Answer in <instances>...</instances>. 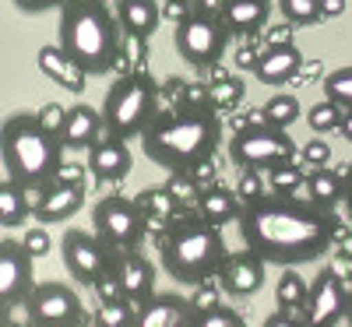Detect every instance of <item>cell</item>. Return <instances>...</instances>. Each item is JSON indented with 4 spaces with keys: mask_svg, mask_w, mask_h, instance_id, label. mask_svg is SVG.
<instances>
[{
    "mask_svg": "<svg viewBox=\"0 0 352 327\" xmlns=\"http://www.w3.org/2000/svg\"><path fill=\"white\" fill-rule=\"evenodd\" d=\"M240 240L261 260L278 267H300L320 260L338 240V215L314 204L310 197L264 194L243 204Z\"/></svg>",
    "mask_w": 352,
    "mask_h": 327,
    "instance_id": "obj_1",
    "label": "cell"
},
{
    "mask_svg": "<svg viewBox=\"0 0 352 327\" xmlns=\"http://www.w3.org/2000/svg\"><path fill=\"white\" fill-rule=\"evenodd\" d=\"M222 141V116L212 102H184L159 109L141 134V152L166 172H194L215 155Z\"/></svg>",
    "mask_w": 352,
    "mask_h": 327,
    "instance_id": "obj_2",
    "label": "cell"
},
{
    "mask_svg": "<svg viewBox=\"0 0 352 327\" xmlns=\"http://www.w3.org/2000/svg\"><path fill=\"white\" fill-rule=\"evenodd\" d=\"M120 18H113L102 0H67L56 21V43L88 78L113 74L124 60Z\"/></svg>",
    "mask_w": 352,
    "mask_h": 327,
    "instance_id": "obj_3",
    "label": "cell"
},
{
    "mask_svg": "<svg viewBox=\"0 0 352 327\" xmlns=\"http://www.w3.org/2000/svg\"><path fill=\"white\" fill-rule=\"evenodd\" d=\"M0 162L4 180L21 187H50L64 169V144L39 124L36 113H11L0 127Z\"/></svg>",
    "mask_w": 352,
    "mask_h": 327,
    "instance_id": "obj_4",
    "label": "cell"
},
{
    "mask_svg": "<svg viewBox=\"0 0 352 327\" xmlns=\"http://www.w3.org/2000/svg\"><path fill=\"white\" fill-rule=\"evenodd\" d=\"M159 257L173 282H184L194 289L219 278V267L226 264L229 250L219 225L204 222L201 215H184L166 225L159 240Z\"/></svg>",
    "mask_w": 352,
    "mask_h": 327,
    "instance_id": "obj_5",
    "label": "cell"
},
{
    "mask_svg": "<svg viewBox=\"0 0 352 327\" xmlns=\"http://www.w3.org/2000/svg\"><path fill=\"white\" fill-rule=\"evenodd\" d=\"M159 116V84L148 71H127L120 74L102 99V124L106 137H141L148 124Z\"/></svg>",
    "mask_w": 352,
    "mask_h": 327,
    "instance_id": "obj_6",
    "label": "cell"
},
{
    "mask_svg": "<svg viewBox=\"0 0 352 327\" xmlns=\"http://www.w3.org/2000/svg\"><path fill=\"white\" fill-rule=\"evenodd\" d=\"M296 159H300V152H296V144H292L289 131L264 124L261 116L232 131L229 162L240 166V169H257V172L264 169V172H272V169L289 166V162H296Z\"/></svg>",
    "mask_w": 352,
    "mask_h": 327,
    "instance_id": "obj_7",
    "label": "cell"
},
{
    "mask_svg": "<svg viewBox=\"0 0 352 327\" xmlns=\"http://www.w3.org/2000/svg\"><path fill=\"white\" fill-rule=\"evenodd\" d=\"M229 25L222 21L219 11H208V8H194L180 25L173 28V49L184 56L190 67H197L201 74L219 67V60L229 49Z\"/></svg>",
    "mask_w": 352,
    "mask_h": 327,
    "instance_id": "obj_8",
    "label": "cell"
},
{
    "mask_svg": "<svg viewBox=\"0 0 352 327\" xmlns=\"http://www.w3.org/2000/svg\"><path fill=\"white\" fill-rule=\"evenodd\" d=\"M148 215L141 212L138 197L106 194L92 204V229L116 250H141L144 236H148Z\"/></svg>",
    "mask_w": 352,
    "mask_h": 327,
    "instance_id": "obj_9",
    "label": "cell"
},
{
    "mask_svg": "<svg viewBox=\"0 0 352 327\" xmlns=\"http://www.w3.org/2000/svg\"><path fill=\"white\" fill-rule=\"evenodd\" d=\"M116 257H120V250L109 247L102 236L92 229V232H85V229H64L60 236V260H64V271L92 289L102 275H109L113 267H116Z\"/></svg>",
    "mask_w": 352,
    "mask_h": 327,
    "instance_id": "obj_10",
    "label": "cell"
},
{
    "mask_svg": "<svg viewBox=\"0 0 352 327\" xmlns=\"http://www.w3.org/2000/svg\"><path fill=\"white\" fill-rule=\"evenodd\" d=\"M25 320L32 327H78L85 324V306L78 292L64 282H39L25 295Z\"/></svg>",
    "mask_w": 352,
    "mask_h": 327,
    "instance_id": "obj_11",
    "label": "cell"
},
{
    "mask_svg": "<svg viewBox=\"0 0 352 327\" xmlns=\"http://www.w3.org/2000/svg\"><path fill=\"white\" fill-rule=\"evenodd\" d=\"M345 313H349L345 278L338 275V267H320L317 278H310V292L300 317L307 320V327H338Z\"/></svg>",
    "mask_w": 352,
    "mask_h": 327,
    "instance_id": "obj_12",
    "label": "cell"
},
{
    "mask_svg": "<svg viewBox=\"0 0 352 327\" xmlns=\"http://www.w3.org/2000/svg\"><path fill=\"white\" fill-rule=\"evenodd\" d=\"M32 253L18 240H0V306H18L36 289L32 282Z\"/></svg>",
    "mask_w": 352,
    "mask_h": 327,
    "instance_id": "obj_13",
    "label": "cell"
},
{
    "mask_svg": "<svg viewBox=\"0 0 352 327\" xmlns=\"http://www.w3.org/2000/svg\"><path fill=\"white\" fill-rule=\"evenodd\" d=\"M264 267H268V260H261L254 250L243 247V253H229L226 264L219 267V289L226 295H232V300H247V295L261 292L264 285Z\"/></svg>",
    "mask_w": 352,
    "mask_h": 327,
    "instance_id": "obj_14",
    "label": "cell"
},
{
    "mask_svg": "<svg viewBox=\"0 0 352 327\" xmlns=\"http://www.w3.org/2000/svg\"><path fill=\"white\" fill-rule=\"evenodd\" d=\"M303 64L307 56L300 53L296 43H282V46H264L261 60L254 67V78L261 84H303Z\"/></svg>",
    "mask_w": 352,
    "mask_h": 327,
    "instance_id": "obj_15",
    "label": "cell"
},
{
    "mask_svg": "<svg viewBox=\"0 0 352 327\" xmlns=\"http://www.w3.org/2000/svg\"><path fill=\"white\" fill-rule=\"evenodd\" d=\"M194 303L190 295H176V292H155L152 300H144L138 306L134 327H194Z\"/></svg>",
    "mask_w": 352,
    "mask_h": 327,
    "instance_id": "obj_16",
    "label": "cell"
},
{
    "mask_svg": "<svg viewBox=\"0 0 352 327\" xmlns=\"http://www.w3.org/2000/svg\"><path fill=\"white\" fill-rule=\"evenodd\" d=\"M134 169V155L127 141L120 137H102L99 144L88 148V172L96 176L99 183H124Z\"/></svg>",
    "mask_w": 352,
    "mask_h": 327,
    "instance_id": "obj_17",
    "label": "cell"
},
{
    "mask_svg": "<svg viewBox=\"0 0 352 327\" xmlns=\"http://www.w3.org/2000/svg\"><path fill=\"white\" fill-rule=\"evenodd\" d=\"M106 134V124H102V109H92L88 102H74L67 109V120H64V131H60V144L67 152H88L92 144H99Z\"/></svg>",
    "mask_w": 352,
    "mask_h": 327,
    "instance_id": "obj_18",
    "label": "cell"
},
{
    "mask_svg": "<svg viewBox=\"0 0 352 327\" xmlns=\"http://www.w3.org/2000/svg\"><path fill=\"white\" fill-rule=\"evenodd\" d=\"M116 278L124 285V295L138 306L155 295V267L141 250H120V257H116Z\"/></svg>",
    "mask_w": 352,
    "mask_h": 327,
    "instance_id": "obj_19",
    "label": "cell"
},
{
    "mask_svg": "<svg viewBox=\"0 0 352 327\" xmlns=\"http://www.w3.org/2000/svg\"><path fill=\"white\" fill-rule=\"evenodd\" d=\"M85 207V183H64V180H53L36 207V222L43 225H56V222H67L74 218Z\"/></svg>",
    "mask_w": 352,
    "mask_h": 327,
    "instance_id": "obj_20",
    "label": "cell"
},
{
    "mask_svg": "<svg viewBox=\"0 0 352 327\" xmlns=\"http://www.w3.org/2000/svg\"><path fill=\"white\" fill-rule=\"evenodd\" d=\"M219 14L232 36H261L272 18V0H219Z\"/></svg>",
    "mask_w": 352,
    "mask_h": 327,
    "instance_id": "obj_21",
    "label": "cell"
},
{
    "mask_svg": "<svg viewBox=\"0 0 352 327\" xmlns=\"http://www.w3.org/2000/svg\"><path fill=\"white\" fill-rule=\"evenodd\" d=\"M194 212L204 218V222H212V225H229V222H240L243 215V201L236 190H229V187H204L197 204H194Z\"/></svg>",
    "mask_w": 352,
    "mask_h": 327,
    "instance_id": "obj_22",
    "label": "cell"
},
{
    "mask_svg": "<svg viewBox=\"0 0 352 327\" xmlns=\"http://www.w3.org/2000/svg\"><path fill=\"white\" fill-rule=\"evenodd\" d=\"M116 18L127 36L152 39L155 28L162 25V8L159 0H116Z\"/></svg>",
    "mask_w": 352,
    "mask_h": 327,
    "instance_id": "obj_23",
    "label": "cell"
},
{
    "mask_svg": "<svg viewBox=\"0 0 352 327\" xmlns=\"http://www.w3.org/2000/svg\"><path fill=\"white\" fill-rule=\"evenodd\" d=\"M36 64H39V71H43L50 81L64 84L67 92H81L85 81H88V74H85L78 64H71V56L60 49V43H53V46H39Z\"/></svg>",
    "mask_w": 352,
    "mask_h": 327,
    "instance_id": "obj_24",
    "label": "cell"
},
{
    "mask_svg": "<svg viewBox=\"0 0 352 327\" xmlns=\"http://www.w3.org/2000/svg\"><path fill=\"white\" fill-rule=\"evenodd\" d=\"M307 197L320 207H331L345 201V172H331V169H310L307 176Z\"/></svg>",
    "mask_w": 352,
    "mask_h": 327,
    "instance_id": "obj_25",
    "label": "cell"
},
{
    "mask_svg": "<svg viewBox=\"0 0 352 327\" xmlns=\"http://www.w3.org/2000/svg\"><path fill=\"white\" fill-rule=\"evenodd\" d=\"M138 204H141V212L148 215L152 225H169V222H176V218H180V207H184L180 201L169 194L166 183H162V187H144V190L138 194Z\"/></svg>",
    "mask_w": 352,
    "mask_h": 327,
    "instance_id": "obj_26",
    "label": "cell"
},
{
    "mask_svg": "<svg viewBox=\"0 0 352 327\" xmlns=\"http://www.w3.org/2000/svg\"><path fill=\"white\" fill-rule=\"evenodd\" d=\"M28 215H32V207H28L25 187L14 183V180H4V183H0V225L14 229V225H21Z\"/></svg>",
    "mask_w": 352,
    "mask_h": 327,
    "instance_id": "obj_27",
    "label": "cell"
},
{
    "mask_svg": "<svg viewBox=\"0 0 352 327\" xmlns=\"http://www.w3.org/2000/svg\"><path fill=\"white\" fill-rule=\"evenodd\" d=\"M307 292H310V282L296 275V267H282V275L275 282V303H278V310H292V313L303 310Z\"/></svg>",
    "mask_w": 352,
    "mask_h": 327,
    "instance_id": "obj_28",
    "label": "cell"
},
{
    "mask_svg": "<svg viewBox=\"0 0 352 327\" xmlns=\"http://www.w3.org/2000/svg\"><path fill=\"white\" fill-rule=\"evenodd\" d=\"M257 113H261V120H264V124H272V127H282V131H289L292 124L300 120L303 106H300V99L292 95V92H278V95H272L268 102H264Z\"/></svg>",
    "mask_w": 352,
    "mask_h": 327,
    "instance_id": "obj_29",
    "label": "cell"
},
{
    "mask_svg": "<svg viewBox=\"0 0 352 327\" xmlns=\"http://www.w3.org/2000/svg\"><path fill=\"white\" fill-rule=\"evenodd\" d=\"M208 102H212L219 113L240 106V102H243V81L232 78V74H219V78L208 84Z\"/></svg>",
    "mask_w": 352,
    "mask_h": 327,
    "instance_id": "obj_30",
    "label": "cell"
},
{
    "mask_svg": "<svg viewBox=\"0 0 352 327\" xmlns=\"http://www.w3.org/2000/svg\"><path fill=\"white\" fill-rule=\"evenodd\" d=\"M138 320V303H131L127 295L116 303H99L96 310V327H134Z\"/></svg>",
    "mask_w": 352,
    "mask_h": 327,
    "instance_id": "obj_31",
    "label": "cell"
},
{
    "mask_svg": "<svg viewBox=\"0 0 352 327\" xmlns=\"http://www.w3.org/2000/svg\"><path fill=\"white\" fill-rule=\"evenodd\" d=\"M300 187H307V172L296 166V162H289V166H278L268 172V190L272 194H282V197H296Z\"/></svg>",
    "mask_w": 352,
    "mask_h": 327,
    "instance_id": "obj_32",
    "label": "cell"
},
{
    "mask_svg": "<svg viewBox=\"0 0 352 327\" xmlns=\"http://www.w3.org/2000/svg\"><path fill=\"white\" fill-rule=\"evenodd\" d=\"M342 116H345L342 106H335L331 99H320V102H314L307 109V124H310L314 134H328V131H338L342 127Z\"/></svg>",
    "mask_w": 352,
    "mask_h": 327,
    "instance_id": "obj_33",
    "label": "cell"
},
{
    "mask_svg": "<svg viewBox=\"0 0 352 327\" xmlns=\"http://www.w3.org/2000/svg\"><path fill=\"white\" fill-rule=\"evenodd\" d=\"M278 11L289 25H300V28L317 25L320 18H324L320 14V0H278Z\"/></svg>",
    "mask_w": 352,
    "mask_h": 327,
    "instance_id": "obj_34",
    "label": "cell"
},
{
    "mask_svg": "<svg viewBox=\"0 0 352 327\" xmlns=\"http://www.w3.org/2000/svg\"><path fill=\"white\" fill-rule=\"evenodd\" d=\"M324 99L342 109H352V67H338L324 78Z\"/></svg>",
    "mask_w": 352,
    "mask_h": 327,
    "instance_id": "obj_35",
    "label": "cell"
},
{
    "mask_svg": "<svg viewBox=\"0 0 352 327\" xmlns=\"http://www.w3.org/2000/svg\"><path fill=\"white\" fill-rule=\"evenodd\" d=\"M194 327H247V317H243L240 310L219 303V306H212V310H197Z\"/></svg>",
    "mask_w": 352,
    "mask_h": 327,
    "instance_id": "obj_36",
    "label": "cell"
},
{
    "mask_svg": "<svg viewBox=\"0 0 352 327\" xmlns=\"http://www.w3.org/2000/svg\"><path fill=\"white\" fill-rule=\"evenodd\" d=\"M166 187L180 204H197V197H201V180H194L190 172H169Z\"/></svg>",
    "mask_w": 352,
    "mask_h": 327,
    "instance_id": "obj_37",
    "label": "cell"
},
{
    "mask_svg": "<svg viewBox=\"0 0 352 327\" xmlns=\"http://www.w3.org/2000/svg\"><path fill=\"white\" fill-rule=\"evenodd\" d=\"M232 190L240 194V201H243V204H250V201H257V197H264V194H272V190H268V183L261 180V172H257V169H243Z\"/></svg>",
    "mask_w": 352,
    "mask_h": 327,
    "instance_id": "obj_38",
    "label": "cell"
},
{
    "mask_svg": "<svg viewBox=\"0 0 352 327\" xmlns=\"http://www.w3.org/2000/svg\"><path fill=\"white\" fill-rule=\"evenodd\" d=\"M300 159H303L307 169H324V166L331 162V144H328V141H320V137H314V141L303 144Z\"/></svg>",
    "mask_w": 352,
    "mask_h": 327,
    "instance_id": "obj_39",
    "label": "cell"
},
{
    "mask_svg": "<svg viewBox=\"0 0 352 327\" xmlns=\"http://www.w3.org/2000/svg\"><path fill=\"white\" fill-rule=\"evenodd\" d=\"M21 243H25V250L32 253V257H46V253L53 250V240H50V232L43 229V222L28 229V232L21 236Z\"/></svg>",
    "mask_w": 352,
    "mask_h": 327,
    "instance_id": "obj_40",
    "label": "cell"
},
{
    "mask_svg": "<svg viewBox=\"0 0 352 327\" xmlns=\"http://www.w3.org/2000/svg\"><path fill=\"white\" fill-rule=\"evenodd\" d=\"M144 56H148V39L141 36H127L124 32V60L131 64V71H144Z\"/></svg>",
    "mask_w": 352,
    "mask_h": 327,
    "instance_id": "obj_41",
    "label": "cell"
},
{
    "mask_svg": "<svg viewBox=\"0 0 352 327\" xmlns=\"http://www.w3.org/2000/svg\"><path fill=\"white\" fill-rule=\"evenodd\" d=\"M92 292L99 295V303H116V300H124V285H120V278H116V267L92 285Z\"/></svg>",
    "mask_w": 352,
    "mask_h": 327,
    "instance_id": "obj_42",
    "label": "cell"
},
{
    "mask_svg": "<svg viewBox=\"0 0 352 327\" xmlns=\"http://www.w3.org/2000/svg\"><path fill=\"white\" fill-rule=\"evenodd\" d=\"M39 124L50 131V134H56V137H60V131H64V120H67V109L60 106V102H46L39 113Z\"/></svg>",
    "mask_w": 352,
    "mask_h": 327,
    "instance_id": "obj_43",
    "label": "cell"
},
{
    "mask_svg": "<svg viewBox=\"0 0 352 327\" xmlns=\"http://www.w3.org/2000/svg\"><path fill=\"white\" fill-rule=\"evenodd\" d=\"M219 282H204V285H194V295H190V303H194V310H212V306H219L222 300H219Z\"/></svg>",
    "mask_w": 352,
    "mask_h": 327,
    "instance_id": "obj_44",
    "label": "cell"
},
{
    "mask_svg": "<svg viewBox=\"0 0 352 327\" xmlns=\"http://www.w3.org/2000/svg\"><path fill=\"white\" fill-rule=\"evenodd\" d=\"M67 0H14V8L25 14H46V11H60Z\"/></svg>",
    "mask_w": 352,
    "mask_h": 327,
    "instance_id": "obj_45",
    "label": "cell"
},
{
    "mask_svg": "<svg viewBox=\"0 0 352 327\" xmlns=\"http://www.w3.org/2000/svg\"><path fill=\"white\" fill-rule=\"evenodd\" d=\"M261 327H307V320H303V317H296L292 310H275V313L264 317V324H261Z\"/></svg>",
    "mask_w": 352,
    "mask_h": 327,
    "instance_id": "obj_46",
    "label": "cell"
},
{
    "mask_svg": "<svg viewBox=\"0 0 352 327\" xmlns=\"http://www.w3.org/2000/svg\"><path fill=\"white\" fill-rule=\"evenodd\" d=\"M85 169H88V166L64 162V169H60V176H56V180H64V183H81V180H85Z\"/></svg>",
    "mask_w": 352,
    "mask_h": 327,
    "instance_id": "obj_47",
    "label": "cell"
},
{
    "mask_svg": "<svg viewBox=\"0 0 352 327\" xmlns=\"http://www.w3.org/2000/svg\"><path fill=\"white\" fill-rule=\"evenodd\" d=\"M257 60H261V49H257L254 43H250V46H243V49L236 53V64H240V67H247V71H254V67H257Z\"/></svg>",
    "mask_w": 352,
    "mask_h": 327,
    "instance_id": "obj_48",
    "label": "cell"
},
{
    "mask_svg": "<svg viewBox=\"0 0 352 327\" xmlns=\"http://www.w3.org/2000/svg\"><path fill=\"white\" fill-rule=\"evenodd\" d=\"M194 8H187V4H173V0H166V8H162V18H169V21H176L180 25L187 14H190Z\"/></svg>",
    "mask_w": 352,
    "mask_h": 327,
    "instance_id": "obj_49",
    "label": "cell"
},
{
    "mask_svg": "<svg viewBox=\"0 0 352 327\" xmlns=\"http://www.w3.org/2000/svg\"><path fill=\"white\" fill-rule=\"evenodd\" d=\"M320 14H324V18L345 14V0H320Z\"/></svg>",
    "mask_w": 352,
    "mask_h": 327,
    "instance_id": "obj_50",
    "label": "cell"
},
{
    "mask_svg": "<svg viewBox=\"0 0 352 327\" xmlns=\"http://www.w3.org/2000/svg\"><path fill=\"white\" fill-rule=\"evenodd\" d=\"M282 43H292V28H289V21H285L282 28H275V32L268 36V46H282Z\"/></svg>",
    "mask_w": 352,
    "mask_h": 327,
    "instance_id": "obj_51",
    "label": "cell"
},
{
    "mask_svg": "<svg viewBox=\"0 0 352 327\" xmlns=\"http://www.w3.org/2000/svg\"><path fill=\"white\" fill-rule=\"evenodd\" d=\"M342 204H345V215L352 218V162L345 166V201Z\"/></svg>",
    "mask_w": 352,
    "mask_h": 327,
    "instance_id": "obj_52",
    "label": "cell"
},
{
    "mask_svg": "<svg viewBox=\"0 0 352 327\" xmlns=\"http://www.w3.org/2000/svg\"><path fill=\"white\" fill-rule=\"evenodd\" d=\"M307 78H328L324 67H320V60H307V64H303V81H307Z\"/></svg>",
    "mask_w": 352,
    "mask_h": 327,
    "instance_id": "obj_53",
    "label": "cell"
},
{
    "mask_svg": "<svg viewBox=\"0 0 352 327\" xmlns=\"http://www.w3.org/2000/svg\"><path fill=\"white\" fill-rule=\"evenodd\" d=\"M342 134H345V141H352V109H345V116H342V127H338Z\"/></svg>",
    "mask_w": 352,
    "mask_h": 327,
    "instance_id": "obj_54",
    "label": "cell"
},
{
    "mask_svg": "<svg viewBox=\"0 0 352 327\" xmlns=\"http://www.w3.org/2000/svg\"><path fill=\"white\" fill-rule=\"evenodd\" d=\"M338 253L352 260V236H342V240H338Z\"/></svg>",
    "mask_w": 352,
    "mask_h": 327,
    "instance_id": "obj_55",
    "label": "cell"
},
{
    "mask_svg": "<svg viewBox=\"0 0 352 327\" xmlns=\"http://www.w3.org/2000/svg\"><path fill=\"white\" fill-rule=\"evenodd\" d=\"M4 327H32V324H28V320H25V324H14V320H8V317H4Z\"/></svg>",
    "mask_w": 352,
    "mask_h": 327,
    "instance_id": "obj_56",
    "label": "cell"
},
{
    "mask_svg": "<svg viewBox=\"0 0 352 327\" xmlns=\"http://www.w3.org/2000/svg\"><path fill=\"white\" fill-rule=\"evenodd\" d=\"M345 320H349V327H352V289H349V313H345Z\"/></svg>",
    "mask_w": 352,
    "mask_h": 327,
    "instance_id": "obj_57",
    "label": "cell"
},
{
    "mask_svg": "<svg viewBox=\"0 0 352 327\" xmlns=\"http://www.w3.org/2000/svg\"><path fill=\"white\" fill-rule=\"evenodd\" d=\"M173 4H187V8H197L201 0H173Z\"/></svg>",
    "mask_w": 352,
    "mask_h": 327,
    "instance_id": "obj_58",
    "label": "cell"
},
{
    "mask_svg": "<svg viewBox=\"0 0 352 327\" xmlns=\"http://www.w3.org/2000/svg\"><path fill=\"white\" fill-rule=\"evenodd\" d=\"M78 327H85V324H78Z\"/></svg>",
    "mask_w": 352,
    "mask_h": 327,
    "instance_id": "obj_59",
    "label": "cell"
}]
</instances>
